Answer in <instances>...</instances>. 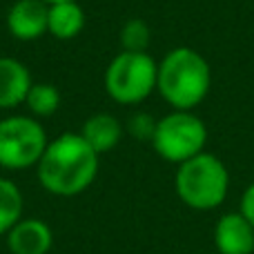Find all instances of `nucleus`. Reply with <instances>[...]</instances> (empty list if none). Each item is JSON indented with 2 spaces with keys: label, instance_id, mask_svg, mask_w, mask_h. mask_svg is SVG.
I'll return each instance as SVG.
<instances>
[{
  "label": "nucleus",
  "instance_id": "nucleus-1",
  "mask_svg": "<svg viewBox=\"0 0 254 254\" xmlns=\"http://www.w3.org/2000/svg\"><path fill=\"white\" fill-rule=\"evenodd\" d=\"M38 181L49 194L76 196L94 183L98 154L80 134H61L38 161Z\"/></svg>",
  "mask_w": 254,
  "mask_h": 254
},
{
  "label": "nucleus",
  "instance_id": "nucleus-2",
  "mask_svg": "<svg viewBox=\"0 0 254 254\" xmlns=\"http://www.w3.org/2000/svg\"><path fill=\"white\" fill-rule=\"evenodd\" d=\"M212 87L207 61L192 47H176L158 65L156 89L174 110L192 112Z\"/></svg>",
  "mask_w": 254,
  "mask_h": 254
},
{
  "label": "nucleus",
  "instance_id": "nucleus-3",
  "mask_svg": "<svg viewBox=\"0 0 254 254\" xmlns=\"http://www.w3.org/2000/svg\"><path fill=\"white\" fill-rule=\"evenodd\" d=\"M174 188L179 198L188 207L196 212H210L228 198L230 172L219 156L201 152L179 165Z\"/></svg>",
  "mask_w": 254,
  "mask_h": 254
},
{
  "label": "nucleus",
  "instance_id": "nucleus-4",
  "mask_svg": "<svg viewBox=\"0 0 254 254\" xmlns=\"http://www.w3.org/2000/svg\"><path fill=\"white\" fill-rule=\"evenodd\" d=\"M158 65L145 52H121L105 71V89L116 103L136 105L156 89Z\"/></svg>",
  "mask_w": 254,
  "mask_h": 254
},
{
  "label": "nucleus",
  "instance_id": "nucleus-5",
  "mask_svg": "<svg viewBox=\"0 0 254 254\" xmlns=\"http://www.w3.org/2000/svg\"><path fill=\"white\" fill-rule=\"evenodd\" d=\"M207 127L194 112L174 110L156 123L152 145L161 158L167 163H181L205 152Z\"/></svg>",
  "mask_w": 254,
  "mask_h": 254
},
{
  "label": "nucleus",
  "instance_id": "nucleus-6",
  "mask_svg": "<svg viewBox=\"0 0 254 254\" xmlns=\"http://www.w3.org/2000/svg\"><path fill=\"white\" fill-rule=\"evenodd\" d=\"M49 140L43 125L29 116H11L0 121V167L27 170L38 165Z\"/></svg>",
  "mask_w": 254,
  "mask_h": 254
},
{
  "label": "nucleus",
  "instance_id": "nucleus-7",
  "mask_svg": "<svg viewBox=\"0 0 254 254\" xmlns=\"http://www.w3.org/2000/svg\"><path fill=\"white\" fill-rule=\"evenodd\" d=\"M212 241L219 254H254V225L241 212H228L214 223Z\"/></svg>",
  "mask_w": 254,
  "mask_h": 254
},
{
  "label": "nucleus",
  "instance_id": "nucleus-8",
  "mask_svg": "<svg viewBox=\"0 0 254 254\" xmlns=\"http://www.w3.org/2000/svg\"><path fill=\"white\" fill-rule=\"evenodd\" d=\"M49 7L45 0H18L7 16V27L13 38L34 40L47 31Z\"/></svg>",
  "mask_w": 254,
  "mask_h": 254
},
{
  "label": "nucleus",
  "instance_id": "nucleus-9",
  "mask_svg": "<svg viewBox=\"0 0 254 254\" xmlns=\"http://www.w3.org/2000/svg\"><path fill=\"white\" fill-rule=\"evenodd\" d=\"M4 239L11 254H47L54 246V232L43 219H20Z\"/></svg>",
  "mask_w": 254,
  "mask_h": 254
},
{
  "label": "nucleus",
  "instance_id": "nucleus-10",
  "mask_svg": "<svg viewBox=\"0 0 254 254\" xmlns=\"http://www.w3.org/2000/svg\"><path fill=\"white\" fill-rule=\"evenodd\" d=\"M31 85V76L22 63L13 58H0V110L25 103Z\"/></svg>",
  "mask_w": 254,
  "mask_h": 254
},
{
  "label": "nucleus",
  "instance_id": "nucleus-11",
  "mask_svg": "<svg viewBox=\"0 0 254 254\" xmlns=\"http://www.w3.org/2000/svg\"><path fill=\"white\" fill-rule=\"evenodd\" d=\"M80 136L101 156V154L110 152V149H114L121 143V138H123V125L112 114H94L92 119L85 121Z\"/></svg>",
  "mask_w": 254,
  "mask_h": 254
},
{
  "label": "nucleus",
  "instance_id": "nucleus-12",
  "mask_svg": "<svg viewBox=\"0 0 254 254\" xmlns=\"http://www.w3.org/2000/svg\"><path fill=\"white\" fill-rule=\"evenodd\" d=\"M85 27V13L76 2H56L49 7V25L47 31L61 40H69L78 36Z\"/></svg>",
  "mask_w": 254,
  "mask_h": 254
},
{
  "label": "nucleus",
  "instance_id": "nucleus-13",
  "mask_svg": "<svg viewBox=\"0 0 254 254\" xmlns=\"http://www.w3.org/2000/svg\"><path fill=\"white\" fill-rule=\"evenodd\" d=\"M22 192L13 181L0 176V237L22 219Z\"/></svg>",
  "mask_w": 254,
  "mask_h": 254
},
{
  "label": "nucleus",
  "instance_id": "nucleus-14",
  "mask_svg": "<svg viewBox=\"0 0 254 254\" xmlns=\"http://www.w3.org/2000/svg\"><path fill=\"white\" fill-rule=\"evenodd\" d=\"M25 105L36 116H52L58 110V105H61V94L49 83H36L27 92Z\"/></svg>",
  "mask_w": 254,
  "mask_h": 254
},
{
  "label": "nucleus",
  "instance_id": "nucleus-15",
  "mask_svg": "<svg viewBox=\"0 0 254 254\" xmlns=\"http://www.w3.org/2000/svg\"><path fill=\"white\" fill-rule=\"evenodd\" d=\"M149 27L140 18H131L121 29V45L125 52H145L149 45Z\"/></svg>",
  "mask_w": 254,
  "mask_h": 254
},
{
  "label": "nucleus",
  "instance_id": "nucleus-16",
  "mask_svg": "<svg viewBox=\"0 0 254 254\" xmlns=\"http://www.w3.org/2000/svg\"><path fill=\"white\" fill-rule=\"evenodd\" d=\"M156 123L158 121L149 114H134L129 119V123H127V129L138 140H152L154 131H156Z\"/></svg>",
  "mask_w": 254,
  "mask_h": 254
},
{
  "label": "nucleus",
  "instance_id": "nucleus-17",
  "mask_svg": "<svg viewBox=\"0 0 254 254\" xmlns=\"http://www.w3.org/2000/svg\"><path fill=\"white\" fill-rule=\"evenodd\" d=\"M239 212L246 216L248 221L254 225V181L243 190V196H241V205H239Z\"/></svg>",
  "mask_w": 254,
  "mask_h": 254
},
{
  "label": "nucleus",
  "instance_id": "nucleus-18",
  "mask_svg": "<svg viewBox=\"0 0 254 254\" xmlns=\"http://www.w3.org/2000/svg\"><path fill=\"white\" fill-rule=\"evenodd\" d=\"M45 2H49V4H56V2H74V0H45Z\"/></svg>",
  "mask_w": 254,
  "mask_h": 254
}]
</instances>
